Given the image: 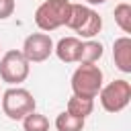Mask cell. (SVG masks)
Here are the masks:
<instances>
[{
  "mask_svg": "<svg viewBox=\"0 0 131 131\" xmlns=\"http://www.w3.org/2000/svg\"><path fill=\"white\" fill-rule=\"evenodd\" d=\"M70 8H72L70 0H45L35 10V25L43 33L55 31L68 23Z\"/></svg>",
  "mask_w": 131,
  "mask_h": 131,
  "instance_id": "1",
  "label": "cell"
},
{
  "mask_svg": "<svg viewBox=\"0 0 131 131\" xmlns=\"http://www.w3.org/2000/svg\"><path fill=\"white\" fill-rule=\"evenodd\" d=\"M66 27H70L78 37L92 39V37H96L100 33L102 18L90 6H86V4H74L72 2V8H70V16H68Z\"/></svg>",
  "mask_w": 131,
  "mask_h": 131,
  "instance_id": "2",
  "label": "cell"
},
{
  "mask_svg": "<svg viewBox=\"0 0 131 131\" xmlns=\"http://www.w3.org/2000/svg\"><path fill=\"white\" fill-rule=\"evenodd\" d=\"M102 70L96 63H80L72 74V92L86 98H96L102 88Z\"/></svg>",
  "mask_w": 131,
  "mask_h": 131,
  "instance_id": "3",
  "label": "cell"
},
{
  "mask_svg": "<svg viewBox=\"0 0 131 131\" xmlns=\"http://www.w3.org/2000/svg\"><path fill=\"white\" fill-rule=\"evenodd\" d=\"M37 106L33 94L27 88L20 86H10L4 94H2V111L8 119L12 121H23L29 113H33Z\"/></svg>",
  "mask_w": 131,
  "mask_h": 131,
  "instance_id": "4",
  "label": "cell"
},
{
  "mask_svg": "<svg viewBox=\"0 0 131 131\" xmlns=\"http://www.w3.org/2000/svg\"><path fill=\"white\" fill-rule=\"evenodd\" d=\"M31 63L25 59V55L16 49H8L0 57V78L8 86H18L29 78Z\"/></svg>",
  "mask_w": 131,
  "mask_h": 131,
  "instance_id": "5",
  "label": "cell"
},
{
  "mask_svg": "<svg viewBox=\"0 0 131 131\" xmlns=\"http://www.w3.org/2000/svg\"><path fill=\"white\" fill-rule=\"evenodd\" d=\"M98 98H100V104L106 113H121L131 100V84L123 78L113 80L100 88Z\"/></svg>",
  "mask_w": 131,
  "mask_h": 131,
  "instance_id": "6",
  "label": "cell"
},
{
  "mask_svg": "<svg viewBox=\"0 0 131 131\" xmlns=\"http://www.w3.org/2000/svg\"><path fill=\"white\" fill-rule=\"evenodd\" d=\"M20 53L29 63H41L53 53V41L47 33H31L25 39Z\"/></svg>",
  "mask_w": 131,
  "mask_h": 131,
  "instance_id": "7",
  "label": "cell"
},
{
  "mask_svg": "<svg viewBox=\"0 0 131 131\" xmlns=\"http://www.w3.org/2000/svg\"><path fill=\"white\" fill-rule=\"evenodd\" d=\"M113 59L119 72L131 74V37L123 35L113 43Z\"/></svg>",
  "mask_w": 131,
  "mask_h": 131,
  "instance_id": "8",
  "label": "cell"
},
{
  "mask_svg": "<svg viewBox=\"0 0 131 131\" xmlns=\"http://www.w3.org/2000/svg\"><path fill=\"white\" fill-rule=\"evenodd\" d=\"M82 39L80 37H61L57 45H53V53L57 55L59 61L63 63H78V53H80Z\"/></svg>",
  "mask_w": 131,
  "mask_h": 131,
  "instance_id": "9",
  "label": "cell"
},
{
  "mask_svg": "<svg viewBox=\"0 0 131 131\" xmlns=\"http://www.w3.org/2000/svg\"><path fill=\"white\" fill-rule=\"evenodd\" d=\"M104 53V47L100 41L94 39H86L80 45V53H78V63H96Z\"/></svg>",
  "mask_w": 131,
  "mask_h": 131,
  "instance_id": "10",
  "label": "cell"
},
{
  "mask_svg": "<svg viewBox=\"0 0 131 131\" xmlns=\"http://www.w3.org/2000/svg\"><path fill=\"white\" fill-rule=\"evenodd\" d=\"M66 111H68V113H72V115H76V117L86 119V117H88V115H92V111H94V98H86V96L72 94V98L68 100Z\"/></svg>",
  "mask_w": 131,
  "mask_h": 131,
  "instance_id": "11",
  "label": "cell"
},
{
  "mask_svg": "<svg viewBox=\"0 0 131 131\" xmlns=\"http://www.w3.org/2000/svg\"><path fill=\"white\" fill-rule=\"evenodd\" d=\"M84 123H86V119L76 117V115H72L68 111H63V113H59L55 117V129L57 131H82Z\"/></svg>",
  "mask_w": 131,
  "mask_h": 131,
  "instance_id": "12",
  "label": "cell"
},
{
  "mask_svg": "<svg viewBox=\"0 0 131 131\" xmlns=\"http://www.w3.org/2000/svg\"><path fill=\"white\" fill-rule=\"evenodd\" d=\"M115 23L123 33H131V4L129 2H121L115 6Z\"/></svg>",
  "mask_w": 131,
  "mask_h": 131,
  "instance_id": "13",
  "label": "cell"
},
{
  "mask_svg": "<svg viewBox=\"0 0 131 131\" xmlns=\"http://www.w3.org/2000/svg\"><path fill=\"white\" fill-rule=\"evenodd\" d=\"M23 129L25 131H49V119L45 115L33 111L23 119Z\"/></svg>",
  "mask_w": 131,
  "mask_h": 131,
  "instance_id": "14",
  "label": "cell"
},
{
  "mask_svg": "<svg viewBox=\"0 0 131 131\" xmlns=\"http://www.w3.org/2000/svg\"><path fill=\"white\" fill-rule=\"evenodd\" d=\"M16 2L14 0H0V20H6L14 14Z\"/></svg>",
  "mask_w": 131,
  "mask_h": 131,
  "instance_id": "15",
  "label": "cell"
},
{
  "mask_svg": "<svg viewBox=\"0 0 131 131\" xmlns=\"http://www.w3.org/2000/svg\"><path fill=\"white\" fill-rule=\"evenodd\" d=\"M84 2H86L88 6H98V4H104L106 0H84Z\"/></svg>",
  "mask_w": 131,
  "mask_h": 131,
  "instance_id": "16",
  "label": "cell"
}]
</instances>
